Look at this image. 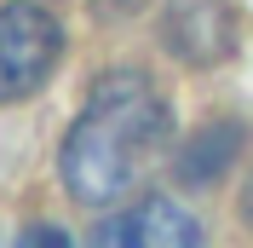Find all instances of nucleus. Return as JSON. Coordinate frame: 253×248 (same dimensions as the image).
<instances>
[{"mask_svg": "<svg viewBox=\"0 0 253 248\" xmlns=\"http://www.w3.org/2000/svg\"><path fill=\"white\" fill-rule=\"evenodd\" d=\"M173 139V104L144 69H110L58 144V179L86 208H115L138 190L161 144Z\"/></svg>", "mask_w": 253, "mask_h": 248, "instance_id": "nucleus-1", "label": "nucleus"}, {"mask_svg": "<svg viewBox=\"0 0 253 248\" xmlns=\"http://www.w3.org/2000/svg\"><path fill=\"white\" fill-rule=\"evenodd\" d=\"M69 35L63 23L35 6V0H6L0 6V104H23L58 75Z\"/></svg>", "mask_w": 253, "mask_h": 248, "instance_id": "nucleus-2", "label": "nucleus"}, {"mask_svg": "<svg viewBox=\"0 0 253 248\" xmlns=\"http://www.w3.org/2000/svg\"><path fill=\"white\" fill-rule=\"evenodd\" d=\"M161 41L178 63L207 69L242 47V17L230 0H167L161 6Z\"/></svg>", "mask_w": 253, "mask_h": 248, "instance_id": "nucleus-3", "label": "nucleus"}, {"mask_svg": "<svg viewBox=\"0 0 253 248\" xmlns=\"http://www.w3.org/2000/svg\"><path fill=\"white\" fill-rule=\"evenodd\" d=\"M98 248H196L202 243V219H190L178 202L167 196H138L126 202V208H115L104 225L92 231Z\"/></svg>", "mask_w": 253, "mask_h": 248, "instance_id": "nucleus-4", "label": "nucleus"}, {"mask_svg": "<svg viewBox=\"0 0 253 248\" xmlns=\"http://www.w3.org/2000/svg\"><path fill=\"white\" fill-rule=\"evenodd\" d=\"M242 144H248V133H242V122H207L196 139L178 150L173 173H178V185H213L219 173L236 168V156Z\"/></svg>", "mask_w": 253, "mask_h": 248, "instance_id": "nucleus-5", "label": "nucleus"}]
</instances>
